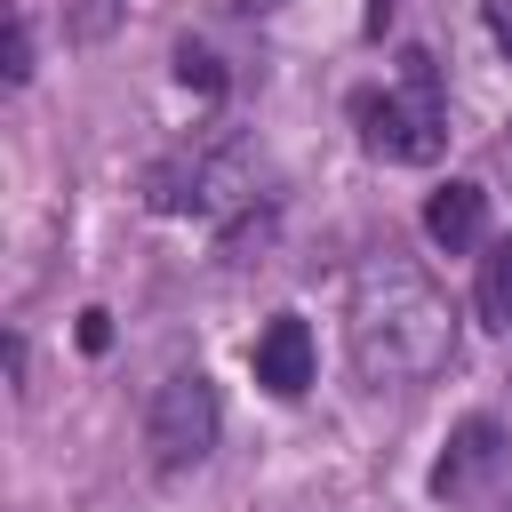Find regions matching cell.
Masks as SVG:
<instances>
[{
    "mask_svg": "<svg viewBox=\"0 0 512 512\" xmlns=\"http://www.w3.org/2000/svg\"><path fill=\"white\" fill-rule=\"evenodd\" d=\"M344 352L360 368V384H432L448 360H456V304L448 288L400 256V248H376L360 256L352 272V296H344Z\"/></svg>",
    "mask_w": 512,
    "mask_h": 512,
    "instance_id": "obj_1",
    "label": "cell"
},
{
    "mask_svg": "<svg viewBox=\"0 0 512 512\" xmlns=\"http://www.w3.org/2000/svg\"><path fill=\"white\" fill-rule=\"evenodd\" d=\"M352 120H360V144L392 168H432L448 152V104H440V72L424 48L400 56V88H360L352 96Z\"/></svg>",
    "mask_w": 512,
    "mask_h": 512,
    "instance_id": "obj_2",
    "label": "cell"
},
{
    "mask_svg": "<svg viewBox=\"0 0 512 512\" xmlns=\"http://www.w3.org/2000/svg\"><path fill=\"white\" fill-rule=\"evenodd\" d=\"M248 200H256L248 136H200V144H176L152 168V208L160 216H224V208H248Z\"/></svg>",
    "mask_w": 512,
    "mask_h": 512,
    "instance_id": "obj_3",
    "label": "cell"
},
{
    "mask_svg": "<svg viewBox=\"0 0 512 512\" xmlns=\"http://www.w3.org/2000/svg\"><path fill=\"white\" fill-rule=\"evenodd\" d=\"M216 432H224V408H216V384L200 368H168L152 384V408H144V448H152V472H200L216 456Z\"/></svg>",
    "mask_w": 512,
    "mask_h": 512,
    "instance_id": "obj_4",
    "label": "cell"
},
{
    "mask_svg": "<svg viewBox=\"0 0 512 512\" xmlns=\"http://www.w3.org/2000/svg\"><path fill=\"white\" fill-rule=\"evenodd\" d=\"M504 464H512V432H504L496 416H464V424L448 432L440 464H432V496H440V504H464V496H480Z\"/></svg>",
    "mask_w": 512,
    "mask_h": 512,
    "instance_id": "obj_5",
    "label": "cell"
},
{
    "mask_svg": "<svg viewBox=\"0 0 512 512\" xmlns=\"http://www.w3.org/2000/svg\"><path fill=\"white\" fill-rule=\"evenodd\" d=\"M248 368H256V384H264V392L296 400V392L312 384V328H304L296 312H272V320H264V336H256V352H248Z\"/></svg>",
    "mask_w": 512,
    "mask_h": 512,
    "instance_id": "obj_6",
    "label": "cell"
},
{
    "mask_svg": "<svg viewBox=\"0 0 512 512\" xmlns=\"http://www.w3.org/2000/svg\"><path fill=\"white\" fill-rule=\"evenodd\" d=\"M424 232H432L448 256L480 248V232H488V192H480V184H440V192L424 200Z\"/></svg>",
    "mask_w": 512,
    "mask_h": 512,
    "instance_id": "obj_7",
    "label": "cell"
},
{
    "mask_svg": "<svg viewBox=\"0 0 512 512\" xmlns=\"http://www.w3.org/2000/svg\"><path fill=\"white\" fill-rule=\"evenodd\" d=\"M472 304H480V320H488V328H512V240H488V248H480Z\"/></svg>",
    "mask_w": 512,
    "mask_h": 512,
    "instance_id": "obj_8",
    "label": "cell"
},
{
    "mask_svg": "<svg viewBox=\"0 0 512 512\" xmlns=\"http://www.w3.org/2000/svg\"><path fill=\"white\" fill-rule=\"evenodd\" d=\"M176 80H184V88H200V96H224V64H216L208 48H192V40L176 48Z\"/></svg>",
    "mask_w": 512,
    "mask_h": 512,
    "instance_id": "obj_9",
    "label": "cell"
},
{
    "mask_svg": "<svg viewBox=\"0 0 512 512\" xmlns=\"http://www.w3.org/2000/svg\"><path fill=\"white\" fill-rule=\"evenodd\" d=\"M24 80H32V16L8 8V88H24Z\"/></svg>",
    "mask_w": 512,
    "mask_h": 512,
    "instance_id": "obj_10",
    "label": "cell"
},
{
    "mask_svg": "<svg viewBox=\"0 0 512 512\" xmlns=\"http://www.w3.org/2000/svg\"><path fill=\"white\" fill-rule=\"evenodd\" d=\"M120 16H128V0H72V32L80 40H104Z\"/></svg>",
    "mask_w": 512,
    "mask_h": 512,
    "instance_id": "obj_11",
    "label": "cell"
},
{
    "mask_svg": "<svg viewBox=\"0 0 512 512\" xmlns=\"http://www.w3.org/2000/svg\"><path fill=\"white\" fill-rule=\"evenodd\" d=\"M80 344L104 352V344H112V320H104V312H80Z\"/></svg>",
    "mask_w": 512,
    "mask_h": 512,
    "instance_id": "obj_12",
    "label": "cell"
},
{
    "mask_svg": "<svg viewBox=\"0 0 512 512\" xmlns=\"http://www.w3.org/2000/svg\"><path fill=\"white\" fill-rule=\"evenodd\" d=\"M488 32H496V48L512 56V0H488Z\"/></svg>",
    "mask_w": 512,
    "mask_h": 512,
    "instance_id": "obj_13",
    "label": "cell"
},
{
    "mask_svg": "<svg viewBox=\"0 0 512 512\" xmlns=\"http://www.w3.org/2000/svg\"><path fill=\"white\" fill-rule=\"evenodd\" d=\"M496 512H512V504H496Z\"/></svg>",
    "mask_w": 512,
    "mask_h": 512,
    "instance_id": "obj_14",
    "label": "cell"
}]
</instances>
